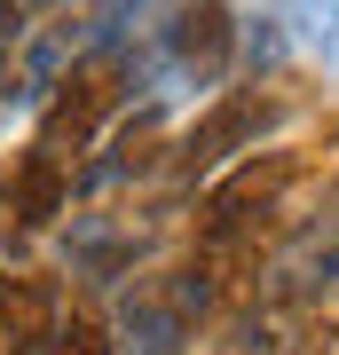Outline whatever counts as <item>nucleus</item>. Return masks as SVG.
I'll return each instance as SVG.
<instances>
[{
    "label": "nucleus",
    "instance_id": "6",
    "mask_svg": "<svg viewBox=\"0 0 339 355\" xmlns=\"http://www.w3.org/2000/svg\"><path fill=\"white\" fill-rule=\"evenodd\" d=\"M63 205H71V174H63L55 150H24V166H16V190H8V214L24 229H48Z\"/></svg>",
    "mask_w": 339,
    "mask_h": 355
},
{
    "label": "nucleus",
    "instance_id": "2",
    "mask_svg": "<svg viewBox=\"0 0 339 355\" xmlns=\"http://www.w3.org/2000/svg\"><path fill=\"white\" fill-rule=\"evenodd\" d=\"M119 103V64L111 55H87V64H71L55 79V103H48V119H40V150H55V158H79L95 142L103 127V111Z\"/></svg>",
    "mask_w": 339,
    "mask_h": 355
},
{
    "label": "nucleus",
    "instance_id": "3",
    "mask_svg": "<svg viewBox=\"0 0 339 355\" xmlns=\"http://www.w3.org/2000/svg\"><path fill=\"white\" fill-rule=\"evenodd\" d=\"M268 127H277V95L229 87L214 111L189 127V142H182V174H205V166H221V158H237V150H261Z\"/></svg>",
    "mask_w": 339,
    "mask_h": 355
},
{
    "label": "nucleus",
    "instance_id": "5",
    "mask_svg": "<svg viewBox=\"0 0 339 355\" xmlns=\"http://www.w3.org/2000/svg\"><path fill=\"white\" fill-rule=\"evenodd\" d=\"M55 331H63V300H55L48 277L24 268V277L0 284V347H8V355H48Z\"/></svg>",
    "mask_w": 339,
    "mask_h": 355
},
{
    "label": "nucleus",
    "instance_id": "7",
    "mask_svg": "<svg viewBox=\"0 0 339 355\" xmlns=\"http://www.w3.org/2000/svg\"><path fill=\"white\" fill-rule=\"evenodd\" d=\"M55 355H111V340H103V324H63Z\"/></svg>",
    "mask_w": 339,
    "mask_h": 355
},
{
    "label": "nucleus",
    "instance_id": "1",
    "mask_svg": "<svg viewBox=\"0 0 339 355\" xmlns=\"http://www.w3.org/2000/svg\"><path fill=\"white\" fill-rule=\"evenodd\" d=\"M292 174H300V158H292V150H268V158L237 166V174H229L214 198H205V245H214V253L245 245L252 229L277 214V198H284V182H292Z\"/></svg>",
    "mask_w": 339,
    "mask_h": 355
},
{
    "label": "nucleus",
    "instance_id": "4",
    "mask_svg": "<svg viewBox=\"0 0 339 355\" xmlns=\"http://www.w3.org/2000/svg\"><path fill=\"white\" fill-rule=\"evenodd\" d=\"M158 32H166V71H174V79H221V71H229L237 24H229L221 0H182Z\"/></svg>",
    "mask_w": 339,
    "mask_h": 355
}]
</instances>
